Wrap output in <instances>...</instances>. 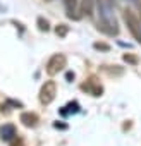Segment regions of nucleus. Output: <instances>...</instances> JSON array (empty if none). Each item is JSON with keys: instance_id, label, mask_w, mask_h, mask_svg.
<instances>
[{"instance_id": "9d476101", "label": "nucleus", "mask_w": 141, "mask_h": 146, "mask_svg": "<svg viewBox=\"0 0 141 146\" xmlns=\"http://www.w3.org/2000/svg\"><path fill=\"white\" fill-rule=\"evenodd\" d=\"M79 112V103L78 102H70L67 107L62 108V115H67V113H78Z\"/></svg>"}, {"instance_id": "ddd939ff", "label": "nucleus", "mask_w": 141, "mask_h": 146, "mask_svg": "<svg viewBox=\"0 0 141 146\" xmlns=\"http://www.w3.org/2000/svg\"><path fill=\"white\" fill-rule=\"evenodd\" d=\"M122 58H124V62H127V64H132V65L138 64V57H134V55H131V53H124Z\"/></svg>"}, {"instance_id": "f3484780", "label": "nucleus", "mask_w": 141, "mask_h": 146, "mask_svg": "<svg viewBox=\"0 0 141 146\" xmlns=\"http://www.w3.org/2000/svg\"><path fill=\"white\" fill-rule=\"evenodd\" d=\"M132 2L136 4V7H138V11L141 12V0H132Z\"/></svg>"}, {"instance_id": "1a4fd4ad", "label": "nucleus", "mask_w": 141, "mask_h": 146, "mask_svg": "<svg viewBox=\"0 0 141 146\" xmlns=\"http://www.w3.org/2000/svg\"><path fill=\"white\" fill-rule=\"evenodd\" d=\"M93 9H95V0H83V2H81V12H83V16L91 17L93 16Z\"/></svg>"}, {"instance_id": "423d86ee", "label": "nucleus", "mask_w": 141, "mask_h": 146, "mask_svg": "<svg viewBox=\"0 0 141 146\" xmlns=\"http://www.w3.org/2000/svg\"><path fill=\"white\" fill-rule=\"evenodd\" d=\"M0 137L4 141H11L16 137V127L12 124H5L4 127H0Z\"/></svg>"}, {"instance_id": "0eeeda50", "label": "nucleus", "mask_w": 141, "mask_h": 146, "mask_svg": "<svg viewBox=\"0 0 141 146\" xmlns=\"http://www.w3.org/2000/svg\"><path fill=\"white\" fill-rule=\"evenodd\" d=\"M81 88H83L84 91H90L93 96H100V95L103 93V88H102L100 84H96V83H95V79H91L88 84H83Z\"/></svg>"}, {"instance_id": "4468645a", "label": "nucleus", "mask_w": 141, "mask_h": 146, "mask_svg": "<svg viewBox=\"0 0 141 146\" xmlns=\"http://www.w3.org/2000/svg\"><path fill=\"white\" fill-rule=\"evenodd\" d=\"M93 48L95 50H103V52H108L110 50V46L107 43H93Z\"/></svg>"}, {"instance_id": "a211bd4d", "label": "nucleus", "mask_w": 141, "mask_h": 146, "mask_svg": "<svg viewBox=\"0 0 141 146\" xmlns=\"http://www.w3.org/2000/svg\"><path fill=\"white\" fill-rule=\"evenodd\" d=\"M12 146H24V143L19 139V141H14V143H12Z\"/></svg>"}, {"instance_id": "6e6552de", "label": "nucleus", "mask_w": 141, "mask_h": 146, "mask_svg": "<svg viewBox=\"0 0 141 146\" xmlns=\"http://www.w3.org/2000/svg\"><path fill=\"white\" fill-rule=\"evenodd\" d=\"M64 4H65V11H67V17H70V19H78L79 17L76 14V4H78V0H64Z\"/></svg>"}, {"instance_id": "f8f14e48", "label": "nucleus", "mask_w": 141, "mask_h": 146, "mask_svg": "<svg viewBox=\"0 0 141 146\" xmlns=\"http://www.w3.org/2000/svg\"><path fill=\"white\" fill-rule=\"evenodd\" d=\"M55 33H57V36H67V33H69V26L67 24H59L57 28H55Z\"/></svg>"}, {"instance_id": "9b49d317", "label": "nucleus", "mask_w": 141, "mask_h": 146, "mask_svg": "<svg viewBox=\"0 0 141 146\" xmlns=\"http://www.w3.org/2000/svg\"><path fill=\"white\" fill-rule=\"evenodd\" d=\"M36 24H38V29H40V31H45V33H47V31L50 29V24H48V21H47L45 17H41V16L36 19Z\"/></svg>"}, {"instance_id": "39448f33", "label": "nucleus", "mask_w": 141, "mask_h": 146, "mask_svg": "<svg viewBox=\"0 0 141 146\" xmlns=\"http://www.w3.org/2000/svg\"><path fill=\"white\" fill-rule=\"evenodd\" d=\"M19 120L26 125V127H35L38 124V115L36 113H31V112H23L19 115Z\"/></svg>"}, {"instance_id": "2eb2a0df", "label": "nucleus", "mask_w": 141, "mask_h": 146, "mask_svg": "<svg viewBox=\"0 0 141 146\" xmlns=\"http://www.w3.org/2000/svg\"><path fill=\"white\" fill-rule=\"evenodd\" d=\"M107 70H108V74H117V76H120L124 72V69H120L119 65H114V69H107Z\"/></svg>"}, {"instance_id": "20e7f679", "label": "nucleus", "mask_w": 141, "mask_h": 146, "mask_svg": "<svg viewBox=\"0 0 141 146\" xmlns=\"http://www.w3.org/2000/svg\"><path fill=\"white\" fill-rule=\"evenodd\" d=\"M55 95H57L55 81H45L41 90H40V102H41V105H50L55 100Z\"/></svg>"}, {"instance_id": "f257e3e1", "label": "nucleus", "mask_w": 141, "mask_h": 146, "mask_svg": "<svg viewBox=\"0 0 141 146\" xmlns=\"http://www.w3.org/2000/svg\"><path fill=\"white\" fill-rule=\"evenodd\" d=\"M98 9V29L108 36L119 35V24L114 16V2L112 0H95Z\"/></svg>"}, {"instance_id": "7ed1b4c3", "label": "nucleus", "mask_w": 141, "mask_h": 146, "mask_svg": "<svg viewBox=\"0 0 141 146\" xmlns=\"http://www.w3.org/2000/svg\"><path fill=\"white\" fill-rule=\"evenodd\" d=\"M67 65V58L64 53H55L50 57V60L47 62V74L48 76H55L60 70H64V67Z\"/></svg>"}, {"instance_id": "dca6fc26", "label": "nucleus", "mask_w": 141, "mask_h": 146, "mask_svg": "<svg viewBox=\"0 0 141 146\" xmlns=\"http://www.w3.org/2000/svg\"><path fill=\"white\" fill-rule=\"evenodd\" d=\"M65 79L70 83V81H72L74 79V72H67V74H65Z\"/></svg>"}, {"instance_id": "f03ea898", "label": "nucleus", "mask_w": 141, "mask_h": 146, "mask_svg": "<svg viewBox=\"0 0 141 146\" xmlns=\"http://www.w3.org/2000/svg\"><path fill=\"white\" fill-rule=\"evenodd\" d=\"M122 19H124V23H126L129 33L132 35V38H134L138 43H141V21L138 19V16H136L132 11L126 9V11L122 12Z\"/></svg>"}]
</instances>
